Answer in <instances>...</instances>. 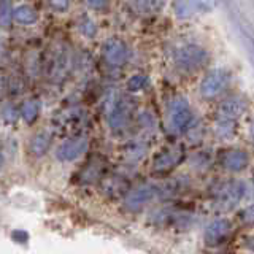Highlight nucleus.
Wrapping results in <instances>:
<instances>
[{"label": "nucleus", "mask_w": 254, "mask_h": 254, "mask_svg": "<svg viewBox=\"0 0 254 254\" xmlns=\"http://www.w3.org/2000/svg\"><path fill=\"white\" fill-rule=\"evenodd\" d=\"M194 121V115L186 97L177 95L169 103V127L173 133L186 132Z\"/></svg>", "instance_id": "nucleus-1"}, {"label": "nucleus", "mask_w": 254, "mask_h": 254, "mask_svg": "<svg viewBox=\"0 0 254 254\" xmlns=\"http://www.w3.org/2000/svg\"><path fill=\"white\" fill-rule=\"evenodd\" d=\"M173 61L177 67L186 71H192L202 68L206 62H208V53L205 48L198 45H183L180 46L173 54Z\"/></svg>", "instance_id": "nucleus-2"}, {"label": "nucleus", "mask_w": 254, "mask_h": 254, "mask_svg": "<svg viewBox=\"0 0 254 254\" xmlns=\"http://www.w3.org/2000/svg\"><path fill=\"white\" fill-rule=\"evenodd\" d=\"M164 195V188L157 186V185H151V183H146V185H140L137 188H133L132 190L126 194L124 198V206L129 211H137L140 208H143L145 205L151 203L157 197Z\"/></svg>", "instance_id": "nucleus-3"}, {"label": "nucleus", "mask_w": 254, "mask_h": 254, "mask_svg": "<svg viewBox=\"0 0 254 254\" xmlns=\"http://www.w3.org/2000/svg\"><path fill=\"white\" fill-rule=\"evenodd\" d=\"M246 192H250V186L245 181H227L218 186L214 198L221 208L230 210L242 200Z\"/></svg>", "instance_id": "nucleus-4"}, {"label": "nucleus", "mask_w": 254, "mask_h": 254, "mask_svg": "<svg viewBox=\"0 0 254 254\" xmlns=\"http://www.w3.org/2000/svg\"><path fill=\"white\" fill-rule=\"evenodd\" d=\"M230 71L226 68H213L203 76L198 86V91L203 99H214L226 89L230 83Z\"/></svg>", "instance_id": "nucleus-5"}, {"label": "nucleus", "mask_w": 254, "mask_h": 254, "mask_svg": "<svg viewBox=\"0 0 254 254\" xmlns=\"http://www.w3.org/2000/svg\"><path fill=\"white\" fill-rule=\"evenodd\" d=\"M130 100H127L126 97H116L111 100L107 110V121L111 130H121L123 127L129 121L130 116Z\"/></svg>", "instance_id": "nucleus-6"}, {"label": "nucleus", "mask_w": 254, "mask_h": 254, "mask_svg": "<svg viewBox=\"0 0 254 254\" xmlns=\"http://www.w3.org/2000/svg\"><path fill=\"white\" fill-rule=\"evenodd\" d=\"M87 148H89L87 138L73 137V138L64 140L61 145L56 148L54 157L61 162H73L86 153Z\"/></svg>", "instance_id": "nucleus-7"}, {"label": "nucleus", "mask_w": 254, "mask_h": 254, "mask_svg": "<svg viewBox=\"0 0 254 254\" xmlns=\"http://www.w3.org/2000/svg\"><path fill=\"white\" fill-rule=\"evenodd\" d=\"M102 56L111 67H121L129 59V48L121 38H108L102 46Z\"/></svg>", "instance_id": "nucleus-8"}, {"label": "nucleus", "mask_w": 254, "mask_h": 254, "mask_svg": "<svg viewBox=\"0 0 254 254\" xmlns=\"http://www.w3.org/2000/svg\"><path fill=\"white\" fill-rule=\"evenodd\" d=\"M230 232H232V224H230V221H227L224 218L214 219L205 227L203 242L206 246H210V248H216V246H221L227 240Z\"/></svg>", "instance_id": "nucleus-9"}, {"label": "nucleus", "mask_w": 254, "mask_h": 254, "mask_svg": "<svg viewBox=\"0 0 254 254\" xmlns=\"http://www.w3.org/2000/svg\"><path fill=\"white\" fill-rule=\"evenodd\" d=\"M185 159V151L180 146H172V148H165L161 151L156 159L153 161V170L154 172H169L175 169L177 165H180Z\"/></svg>", "instance_id": "nucleus-10"}, {"label": "nucleus", "mask_w": 254, "mask_h": 254, "mask_svg": "<svg viewBox=\"0 0 254 254\" xmlns=\"http://www.w3.org/2000/svg\"><path fill=\"white\" fill-rule=\"evenodd\" d=\"M213 6V0H175L173 2L175 14L180 19H186L194 14L210 11Z\"/></svg>", "instance_id": "nucleus-11"}, {"label": "nucleus", "mask_w": 254, "mask_h": 254, "mask_svg": "<svg viewBox=\"0 0 254 254\" xmlns=\"http://www.w3.org/2000/svg\"><path fill=\"white\" fill-rule=\"evenodd\" d=\"M250 164V156L243 149H230L222 156V167L227 172L238 173L243 172Z\"/></svg>", "instance_id": "nucleus-12"}, {"label": "nucleus", "mask_w": 254, "mask_h": 254, "mask_svg": "<svg viewBox=\"0 0 254 254\" xmlns=\"http://www.w3.org/2000/svg\"><path fill=\"white\" fill-rule=\"evenodd\" d=\"M246 111V102L243 97H238V95H234V97H229L219 105L218 110V116L219 118H227L232 119V121H237L243 113Z\"/></svg>", "instance_id": "nucleus-13"}, {"label": "nucleus", "mask_w": 254, "mask_h": 254, "mask_svg": "<svg viewBox=\"0 0 254 254\" xmlns=\"http://www.w3.org/2000/svg\"><path fill=\"white\" fill-rule=\"evenodd\" d=\"M53 143V135L50 132H38L32 137L29 143V151L32 156L35 157H42L48 153V149L51 148Z\"/></svg>", "instance_id": "nucleus-14"}, {"label": "nucleus", "mask_w": 254, "mask_h": 254, "mask_svg": "<svg viewBox=\"0 0 254 254\" xmlns=\"http://www.w3.org/2000/svg\"><path fill=\"white\" fill-rule=\"evenodd\" d=\"M13 19L18 24H22V26H30V24L37 22L38 13L30 5H19L13 8Z\"/></svg>", "instance_id": "nucleus-15"}, {"label": "nucleus", "mask_w": 254, "mask_h": 254, "mask_svg": "<svg viewBox=\"0 0 254 254\" xmlns=\"http://www.w3.org/2000/svg\"><path fill=\"white\" fill-rule=\"evenodd\" d=\"M214 132L219 138L222 140H230L237 132V121L227 118H219L216 116V124H214Z\"/></svg>", "instance_id": "nucleus-16"}, {"label": "nucleus", "mask_w": 254, "mask_h": 254, "mask_svg": "<svg viewBox=\"0 0 254 254\" xmlns=\"http://www.w3.org/2000/svg\"><path fill=\"white\" fill-rule=\"evenodd\" d=\"M38 113H40V103L37 100L24 102L19 110V116L24 119V123H27V124H34L38 118Z\"/></svg>", "instance_id": "nucleus-17"}, {"label": "nucleus", "mask_w": 254, "mask_h": 254, "mask_svg": "<svg viewBox=\"0 0 254 254\" xmlns=\"http://www.w3.org/2000/svg\"><path fill=\"white\" fill-rule=\"evenodd\" d=\"M148 153V146L141 141H132L126 146V159L130 162H138Z\"/></svg>", "instance_id": "nucleus-18"}, {"label": "nucleus", "mask_w": 254, "mask_h": 254, "mask_svg": "<svg viewBox=\"0 0 254 254\" xmlns=\"http://www.w3.org/2000/svg\"><path fill=\"white\" fill-rule=\"evenodd\" d=\"M13 22L11 0H0V27L8 29Z\"/></svg>", "instance_id": "nucleus-19"}, {"label": "nucleus", "mask_w": 254, "mask_h": 254, "mask_svg": "<svg viewBox=\"0 0 254 254\" xmlns=\"http://www.w3.org/2000/svg\"><path fill=\"white\" fill-rule=\"evenodd\" d=\"M137 8L145 14L159 13L164 6V0H135Z\"/></svg>", "instance_id": "nucleus-20"}, {"label": "nucleus", "mask_w": 254, "mask_h": 254, "mask_svg": "<svg viewBox=\"0 0 254 254\" xmlns=\"http://www.w3.org/2000/svg\"><path fill=\"white\" fill-rule=\"evenodd\" d=\"M149 84V78L143 73H137L129 78V81H127V91L129 92H138V91H143L145 87Z\"/></svg>", "instance_id": "nucleus-21"}, {"label": "nucleus", "mask_w": 254, "mask_h": 254, "mask_svg": "<svg viewBox=\"0 0 254 254\" xmlns=\"http://www.w3.org/2000/svg\"><path fill=\"white\" fill-rule=\"evenodd\" d=\"M79 32L86 37V38H94L97 35V26H95V22L91 19V18H83L79 21Z\"/></svg>", "instance_id": "nucleus-22"}, {"label": "nucleus", "mask_w": 254, "mask_h": 254, "mask_svg": "<svg viewBox=\"0 0 254 254\" xmlns=\"http://www.w3.org/2000/svg\"><path fill=\"white\" fill-rule=\"evenodd\" d=\"M0 116H2V119L5 123H16L18 121V118H19V111L16 110L11 103H6V105L2 107V111H0Z\"/></svg>", "instance_id": "nucleus-23"}, {"label": "nucleus", "mask_w": 254, "mask_h": 254, "mask_svg": "<svg viewBox=\"0 0 254 254\" xmlns=\"http://www.w3.org/2000/svg\"><path fill=\"white\" fill-rule=\"evenodd\" d=\"M48 5H50L54 11L64 13L68 10L70 6V0H48Z\"/></svg>", "instance_id": "nucleus-24"}, {"label": "nucleus", "mask_w": 254, "mask_h": 254, "mask_svg": "<svg viewBox=\"0 0 254 254\" xmlns=\"http://www.w3.org/2000/svg\"><path fill=\"white\" fill-rule=\"evenodd\" d=\"M84 3L91 8V10H103L107 8L108 2L107 0H84Z\"/></svg>", "instance_id": "nucleus-25"}, {"label": "nucleus", "mask_w": 254, "mask_h": 254, "mask_svg": "<svg viewBox=\"0 0 254 254\" xmlns=\"http://www.w3.org/2000/svg\"><path fill=\"white\" fill-rule=\"evenodd\" d=\"M11 238L18 243H24V242L29 240V235H27V232H24V230H13Z\"/></svg>", "instance_id": "nucleus-26"}, {"label": "nucleus", "mask_w": 254, "mask_h": 254, "mask_svg": "<svg viewBox=\"0 0 254 254\" xmlns=\"http://www.w3.org/2000/svg\"><path fill=\"white\" fill-rule=\"evenodd\" d=\"M242 218H245V221L248 222V224H251V221H253V206H248V208L242 213Z\"/></svg>", "instance_id": "nucleus-27"}, {"label": "nucleus", "mask_w": 254, "mask_h": 254, "mask_svg": "<svg viewBox=\"0 0 254 254\" xmlns=\"http://www.w3.org/2000/svg\"><path fill=\"white\" fill-rule=\"evenodd\" d=\"M5 91H6V79H5V76L0 75V99L3 97Z\"/></svg>", "instance_id": "nucleus-28"}]
</instances>
